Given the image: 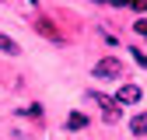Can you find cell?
Masks as SVG:
<instances>
[{"label": "cell", "mask_w": 147, "mask_h": 140, "mask_svg": "<svg viewBox=\"0 0 147 140\" xmlns=\"http://www.w3.org/2000/svg\"><path fill=\"white\" fill-rule=\"evenodd\" d=\"M84 126H88V116H84V112H70V116H67V130L77 133V130H84Z\"/></svg>", "instance_id": "obj_5"}, {"label": "cell", "mask_w": 147, "mask_h": 140, "mask_svg": "<svg viewBox=\"0 0 147 140\" xmlns=\"http://www.w3.org/2000/svg\"><path fill=\"white\" fill-rule=\"evenodd\" d=\"M137 32H140V35H147V18H140V21H137Z\"/></svg>", "instance_id": "obj_11"}, {"label": "cell", "mask_w": 147, "mask_h": 140, "mask_svg": "<svg viewBox=\"0 0 147 140\" xmlns=\"http://www.w3.org/2000/svg\"><path fill=\"white\" fill-rule=\"evenodd\" d=\"M130 52H133V60H137V63L147 70V52H140V49H130Z\"/></svg>", "instance_id": "obj_8"}, {"label": "cell", "mask_w": 147, "mask_h": 140, "mask_svg": "<svg viewBox=\"0 0 147 140\" xmlns=\"http://www.w3.org/2000/svg\"><path fill=\"white\" fill-rule=\"evenodd\" d=\"M25 116H32V119H39V116H42V105H28V109H25Z\"/></svg>", "instance_id": "obj_9"}, {"label": "cell", "mask_w": 147, "mask_h": 140, "mask_svg": "<svg viewBox=\"0 0 147 140\" xmlns=\"http://www.w3.org/2000/svg\"><path fill=\"white\" fill-rule=\"evenodd\" d=\"M32 28L39 32V35H42L46 42H53V46H63V32H60L56 25H53V21H49L46 14H32Z\"/></svg>", "instance_id": "obj_1"}, {"label": "cell", "mask_w": 147, "mask_h": 140, "mask_svg": "<svg viewBox=\"0 0 147 140\" xmlns=\"http://www.w3.org/2000/svg\"><path fill=\"white\" fill-rule=\"evenodd\" d=\"M88 98L102 109V119H105V122H119V102H116L112 95H105V91H91Z\"/></svg>", "instance_id": "obj_2"}, {"label": "cell", "mask_w": 147, "mask_h": 140, "mask_svg": "<svg viewBox=\"0 0 147 140\" xmlns=\"http://www.w3.org/2000/svg\"><path fill=\"white\" fill-rule=\"evenodd\" d=\"M119 70H123V63H119L116 56H105V60L95 63V70H91V74L102 77V81H119Z\"/></svg>", "instance_id": "obj_3"}, {"label": "cell", "mask_w": 147, "mask_h": 140, "mask_svg": "<svg viewBox=\"0 0 147 140\" xmlns=\"http://www.w3.org/2000/svg\"><path fill=\"white\" fill-rule=\"evenodd\" d=\"M126 7H133V11H147V0H133V4H126Z\"/></svg>", "instance_id": "obj_10"}, {"label": "cell", "mask_w": 147, "mask_h": 140, "mask_svg": "<svg viewBox=\"0 0 147 140\" xmlns=\"http://www.w3.org/2000/svg\"><path fill=\"white\" fill-rule=\"evenodd\" d=\"M130 130H133L137 137H147V112H140V116L130 122Z\"/></svg>", "instance_id": "obj_7"}, {"label": "cell", "mask_w": 147, "mask_h": 140, "mask_svg": "<svg viewBox=\"0 0 147 140\" xmlns=\"http://www.w3.org/2000/svg\"><path fill=\"white\" fill-rule=\"evenodd\" d=\"M0 52H7V56H18V52H21V46H18L14 39H7V35H0Z\"/></svg>", "instance_id": "obj_6"}, {"label": "cell", "mask_w": 147, "mask_h": 140, "mask_svg": "<svg viewBox=\"0 0 147 140\" xmlns=\"http://www.w3.org/2000/svg\"><path fill=\"white\" fill-rule=\"evenodd\" d=\"M140 98H144V91H140L137 84H123V88H119V95H116L119 105H137Z\"/></svg>", "instance_id": "obj_4"}]
</instances>
